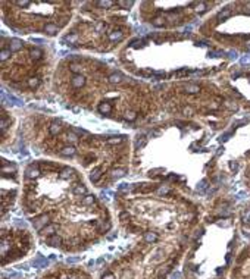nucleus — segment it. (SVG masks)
<instances>
[{"mask_svg":"<svg viewBox=\"0 0 250 279\" xmlns=\"http://www.w3.org/2000/svg\"><path fill=\"white\" fill-rule=\"evenodd\" d=\"M49 223H50V214L49 213H44V214H41V216L32 219V225H34V228L37 231H41L43 228L47 226Z\"/></svg>","mask_w":250,"mask_h":279,"instance_id":"nucleus-1","label":"nucleus"},{"mask_svg":"<svg viewBox=\"0 0 250 279\" xmlns=\"http://www.w3.org/2000/svg\"><path fill=\"white\" fill-rule=\"evenodd\" d=\"M134 191L140 193V194H147V193H152V191H157V185H155V184H140V187L134 188Z\"/></svg>","mask_w":250,"mask_h":279,"instance_id":"nucleus-2","label":"nucleus"},{"mask_svg":"<svg viewBox=\"0 0 250 279\" xmlns=\"http://www.w3.org/2000/svg\"><path fill=\"white\" fill-rule=\"evenodd\" d=\"M41 173H43V172H41L39 168H35V166H32V164H31V166L27 169V172H25V176H27V178H30V179H37Z\"/></svg>","mask_w":250,"mask_h":279,"instance_id":"nucleus-3","label":"nucleus"},{"mask_svg":"<svg viewBox=\"0 0 250 279\" xmlns=\"http://www.w3.org/2000/svg\"><path fill=\"white\" fill-rule=\"evenodd\" d=\"M56 229H57V228H56V225H55V223H49L47 226H44V228H43V229L40 231V234H41L43 237L46 235V237L49 238V237H52V235H55V232H56Z\"/></svg>","mask_w":250,"mask_h":279,"instance_id":"nucleus-4","label":"nucleus"},{"mask_svg":"<svg viewBox=\"0 0 250 279\" xmlns=\"http://www.w3.org/2000/svg\"><path fill=\"white\" fill-rule=\"evenodd\" d=\"M40 164V169H41V172H53V170H57V164H55V163H52V162H41V163H39Z\"/></svg>","mask_w":250,"mask_h":279,"instance_id":"nucleus-5","label":"nucleus"},{"mask_svg":"<svg viewBox=\"0 0 250 279\" xmlns=\"http://www.w3.org/2000/svg\"><path fill=\"white\" fill-rule=\"evenodd\" d=\"M22 46H24V43L18 38H10V41H9V50L10 52H19V50L22 49Z\"/></svg>","mask_w":250,"mask_h":279,"instance_id":"nucleus-6","label":"nucleus"},{"mask_svg":"<svg viewBox=\"0 0 250 279\" xmlns=\"http://www.w3.org/2000/svg\"><path fill=\"white\" fill-rule=\"evenodd\" d=\"M57 31H59V27L56 24H53V22H49V24L44 25V32L49 34V35H56Z\"/></svg>","mask_w":250,"mask_h":279,"instance_id":"nucleus-7","label":"nucleus"},{"mask_svg":"<svg viewBox=\"0 0 250 279\" xmlns=\"http://www.w3.org/2000/svg\"><path fill=\"white\" fill-rule=\"evenodd\" d=\"M157 238H159L157 234H156V232H152V231H149V232H144V234H143V239H144V243H147V244L156 243Z\"/></svg>","mask_w":250,"mask_h":279,"instance_id":"nucleus-8","label":"nucleus"},{"mask_svg":"<svg viewBox=\"0 0 250 279\" xmlns=\"http://www.w3.org/2000/svg\"><path fill=\"white\" fill-rule=\"evenodd\" d=\"M71 84H72V87H75V88H81V87H84V84H85V78L82 77V75H74V78H72Z\"/></svg>","mask_w":250,"mask_h":279,"instance_id":"nucleus-9","label":"nucleus"},{"mask_svg":"<svg viewBox=\"0 0 250 279\" xmlns=\"http://www.w3.org/2000/svg\"><path fill=\"white\" fill-rule=\"evenodd\" d=\"M102 172H103L102 168H94V169L91 170V173H90V179H91V182H99L100 178H102V175H103Z\"/></svg>","mask_w":250,"mask_h":279,"instance_id":"nucleus-10","label":"nucleus"},{"mask_svg":"<svg viewBox=\"0 0 250 279\" xmlns=\"http://www.w3.org/2000/svg\"><path fill=\"white\" fill-rule=\"evenodd\" d=\"M124 38V32L122 31H112V32H109V40L110 41H114V43H118V41H121Z\"/></svg>","mask_w":250,"mask_h":279,"instance_id":"nucleus-11","label":"nucleus"},{"mask_svg":"<svg viewBox=\"0 0 250 279\" xmlns=\"http://www.w3.org/2000/svg\"><path fill=\"white\" fill-rule=\"evenodd\" d=\"M107 80H109L110 84H121L122 80H124V75L119 73V72H115V73H110Z\"/></svg>","mask_w":250,"mask_h":279,"instance_id":"nucleus-12","label":"nucleus"},{"mask_svg":"<svg viewBox=\"0 0 250 279\" xmlns=\"http://www.w3.org/2000/svg\"><path fill=\"white\" fill-rule=\"evenodd\" d=\"M72 193H74L75 195H85V194H87V188H85L84 184H77V185H74Z\"/></svg>","mask_w":250,"mask_h":279,"instance_id":"nucleus-13","label":"nucleus"},{"mask_svg":"<svg viewBox=\"0 0 250 279\" xmlns=\"http://www.w3.org/2000/svg\"><path fill=\"white\" fill-rule=\"evenodd\" d=\"M75 151H77V150H75V147H74V146H65L64 148L60 150V154H62V156H65V157H68V156H74V154H75Z\"/></svg>","mask_w":250,"mask_h":279,"instance_id":"nucleus-14","label":"nucleus"},{"mask_svg":"<svg viewBox=\"0 0 250 279\" xmlns=\"http://www.w3.org/2000/svg\"><path fill=\"white\" fill-rule=\"evenodd\" d=\"M47 244L49 245H55V247H57V245H60L62 244V238L59 237V235H52V237H49L47 238Z\"/></svg>","mask_w":250,"mask_h":279,"instance_id":"nucleus-15","label":"nucleus"},{"mask_svg":"<svg viewBox=\"0 0 250 279\" xmlns=\"http://www.w3.org/2000/svg\"><path fill=\"white\" fill-rule=\"evenodd\" d=\"M99 112L103 113V115H107V113L112 112V104L107 103V101H105V103H100L99 104Z\"/></svg>","mask_w":250,"mask_h":279,"instance_id":"nucleus-16","label":"nucleus"},{"mask_svg":"<svg viewBox=\"0 0 250 279\" xmlns=\"http://www.w3.org/2000/svg\"><path fill=\"white\" fill-rule=\"evenodd\" d=\"M184 90H185L187 93H190V94H194V93H199V91H200V87H199L197 84H187V85L184 87Z\"/></svg>","mask_w":250,"mask_h":279,"instance_id":"nucleus-17","label":"nucleus"},{"mask_svg":"<svg viewBox=\"0 0 250 279\" xmlns=\"http://www.w3.org/2000/svg\"><path fill=\"white\" fill-rule=\"evenodd\" d=\"M72 173H75L71 168H64V169H62V172H60V178L62 179H69L71 178V176H72Z\"/></svg>","mask_w":250,"mask_h":279,"instance_id":"nucleus-18","label":"nucleus"},{"mask_svg":"<svg viewBox=\"0 0 250 279\" xmlns=\"http://www.w3.org/2000/svg\"><path fill=\"white\" fill-rule=\"evenodd\" d=\"M47 260L44 259V257H41V256H39L34 261H32V264H34V268H43V266H47Z\"/></svg>","mask_w":250,"mask_h":279,"instance_id":"nucleus-19","label":"nucleus"},{"mask_svg":"<svg viewBox=\"0 0 250 279\" xmlns=\"http://www.w3.org/2000/svg\"><path fill=\"white\" fill-rule=\"evenodd\" d=\"M146 143H147V140H146L143 135H141V137L139 135V137H137V140H135V144H134V146H135V150L143 148V147L146 146Z\"/></svg>","mask_w":250,"mask_h":279,"instance_id":"nucleus-20","label":"nucleus"},{"mask_svg":"<svg viewBox=\"0 0 250 279\" xmlns=\"http://www.w3.org/2000/svg\"><path fill=\"white\" fill-rule=\"evenodd\" d=\"M81 203H82L84 206H91V204H94V203H96V197L91 195V194H87V195L82 198Z\"/></svg>","mask_w":250,"mask_h":279,"instance_id":"nucleus-21","label":"nucleus"},{"mask_svg":"<svg viewBox=\"0 0 250 279\" xmlns=\"http://www.w3.org/2000/svg\"><path fill=\"white\" fill-rule=\"evenodd\" d=\"M230 16H231V9H224V10H221L219 13H218L216 19L218 21H224V19H227Z\"/></svg>","mask_w":250,"mask_h":279,"instance_id":"nucleus-22","label":"nucleus"},{"mask_svg":"<svg viewBox=\"0 0 250 279\" xmlns=\"http://www.w3.org/2000/svg\"><path fill=\"white\" fill-rule=\"evenodd\" d=\"M49 132L52 134V135H57L60 132V125H59V122H53L52 125H50L49 126Z\"/></svg>","mask_w":250,"mask_h":279,"instance_id":"nucleus-23","label":"nucleus"},{"mask_svg":"<svg viewBox=\"0 0 250 279\" xmlns=\"http://www.w3.org/2000/svg\"><path fill=\"white\" fill-rule=\"evenodd\" d=\"M27 85H28L30 88H37V87L40 85V80L37 78V77H32V78L27 80Z\"/></svg>","mask_w":250,"mask_h":279,"instance_id":"nucleus-24","label":"nucleus"},{"mask_svg":"<svg viewBox=\"0 0 250 279\" xmlns=\"http://www.w3.org/2000/svg\"><path fill=\"white\" fill-rule=\"evenodd\" d=\"M125 173H127V170H125V169H115V170H112V178H114V179H119V178H122Z\"/></svg>","mask_w":250,"mask_h":279,"instance_id":"nucleus-25","label":"nucleus"},{"mask_svg":"<svg viewBox=\"0 0 250 279\" xmlns=\"http://www.w3.org/2000/svg\"><path fill=\"white\" fill-rule=\"evenodd\" d=\"M189 73H194V71H189V69H180L177 72H174V77L175 78H181V77H185Z\"/></svg>","mask_w":250,"mask_h":279,"instance_id":"nucleus-26","label":"nucleus"},{"mask_svg":"<svg viewBox=\"0 0 250 279\" xmlns=\"http://www.w3.org/2000/svg\"><path fill=\"white\" fill-rule=\"evenodd\" d=\"M135 187L134 185H131V184H121L119 187H118V189L121 193H128V191H131V189H134Z\"/></svg>","mask_w":250,"mask_h":279,"instance_id":"nucleus-27","label":"nucleus"},{"mask_svg":"<svg viewBox=\"0 0 250 279\" xmlns=\"http://www.w3.org/2000/svg\"><path fill=\"white\" fill-rule=\"evenodd\" d=\"M122 140H124V137H110L106 140V143L107 144H119V143H122Z\"/></svg>","mask_w":250,"mask_h":279,"instance_id":"nucleus-28","label":"nucleus"},{"mask_svg":"<svg viewBox=\"0 0 250 279\" xmlns=\"http://www.w3.org/2000/svg\"><path fill=\"white\" fill-rule=\"evenodd\" d=\"M166 73L164 71H153V80H165Z\"/></svg>","mask_w":250,"mask_h":279,"instance_id":"nucleus-29","label":"nucleus"},{"mask_svg":"<svg viewBox=\"0 0 250 279\" xmlns=\"http://www.w3.org/2000/svg\"><path fill=\"white\" fill-rule=\"evenodd\" d=\"M69 69H71L75 75H80V72H81V66L78 65V63H75V62H72L71 65H69Z\"/></svg>","mask_w":250,"mask_h":279,"instance_id":"nucleus-30","label":"nucleus"},{"mask_svg":"<svg viewBox=\"0 0 250 279\" xmlns=\"http://www.w3.org/2000/svg\"><path fill=\"white\" fill-rule=\"evenodd\" d=\"M206 9H207V3H205V2H200V3L196 5V10L199 12V13H203V12H206Z\"/></svg>","mask_w":250,"mask_h":279,"instance_id":"nucleus-31","label":"nucleus"},{"mask_svg":"<svg viewBox=\"0 0 250 279\" xmlns=\"http://www.w3.org/2000/svg\"><path fill=\"white\" fill-rule=\"evenodd\" d=\"M31 56H32V59H37V60H39V59H41L43 52H41L40 49H32V50H31Z\"/></svg>","mask_w":250,"mask_h":279,"instance_id":"nucleus-32","label":"nucleus"},{"mask_svg":"<svg viewBox=\"0 0 250 279\" xmlns=\"http://www.w3.org/2000/svg\"><path fill=\"white\" fill-rule=\"evenodd\" d=\"M10 50L9 49H5V47H2V52H0V57H2V62H5L9 56H10Z\"/></svg>","mask_w":250,"mask_h":279,"instance_id":"nucleus-33","label":"nucleus"},{"mask_svg":"<svg viewBox=\"0 0 250 279\" xmlns=\"http://www.w3.org/2000/svg\"><path fill=\"white\" fill-rule=\"evenodd\" d=\"M143 43H144V40L135 38V40H132V41L130 43V46H131V47H134V49H140V47H143Z\"/></svg>","mask_w":250,"mask_h":279,"instance_id":"nucleus-34","label":"nucleus"},{"mask_svg":"<svg viewBox=\"0 0 250 279\" xmlns=\"http://www.w3.org/2000/svg\"><path fill=\"white\" fill-rule=\"evenodd\" d=\"M65 40H66L69 44H75V43H77V40H78V35H77V34H69V35L65 37Z\"/></svg>","mask_w":250,"mask_h":279,"instance_id":"nucleus-35","label":"nucleus"},{"mask_svg":"<svg viewBox=\"0 0 250 279\" xmlns=\"http://www.w3.org/2000/svg\"><path fill=\"white\" fill-rule=\"evenodd\" d=\"M152 24L155 25V27H164V24H165V21H164V18L162 16H157V18H155L153 21H152Z\"/></svg>","mask_w":250,"mask_h":279,"instance_id":"nucleus-36","label":"nucleus"},{"mask_svg":"<svg viewBox=\"0 0 250 279\" xmlns=\"http://www.w3.org/2000/svg\"><path fill=\"white\" fill-rule=\"evenodd\" d=\"M7 100H9V101H12L14 104H18V106H21V104H22V100H21V98H18V97H15V96H12V94H9V96H7Z\"/></svg>","mask_w":250,"mask_h":279,"instance_id":"nucleus-37","label":"nucleus"},{"mask_svg":"<svg viewBox=\"0 0 250 279\" xmlns=\"http://www.w3.org/2000/svg\"><path fill=\"white\" fill-rule=\"evenodd\" d=\"M68 141H71V143H77L78 141V135L77 134H75L74 131H71V132H68Z\"/></svg>","mask_w":250,"mask_h":279,"instance_id":"nucleus-38","label":"nucleus"},{"mask_svg":"<svg viewBox=\"0 0 250 279\" xmlns=\"http://www.w3.org/2000/svg\"><path fill=\"white\" fill-rule=\"evenodd\" d=\"M125 119H127V121H135L137 119V113L132 112V110L127 112V113H125Z\"/></svg>","mask_w":250,"mask_h":279,"instance_id":"nucleus-39","label":"nucleus"},{"mask_svg":"<svg viewBox=\"0 0 250 279\" xmlns=\"http://www.w3.org/2000/svg\"><path fill=\"white\" fill-rule=\"evenodd\" d=\"M157 193H159L160 195H168V194L171 193V189H169L168 187H164V185H162V187L157 188Z\"/></svg>","mask_w":250,"mask_h":279,"instance_id":"nucleus-40","label":"nucleus"},{"mask_svg":"<svg viewBox=\"0 0 250 279\" xmlns=\"http://www.w3.org/2000/svg\"><path fill=\"white\" fill-rule=\"evenodd\" d=\"M222 55H225V52H221V50H210L209 52V57H219Z\"/></svg>","mask_w":250,"mask_h":279,"instance_id":"nucleus-41","label":"nucleus"},{"mask_svg":"<svg viewBox=\"0 0 250 279\" xmlns=\"http://www.w3.org/2000/svg\"><path fill=\"white\" fill-rule=\"evenodd\" d=\"M206 184H207V181H206V179H203V181H200V184L197 185V191H199V193H203V191H205V189H206V187H207Z\"/></svg>","mask_w":250,"mask_h":279,"instance_id":"nucleus-42","label":"nucleus"},{"mask_svg":"<svg viewBox=\"0 0 250 279\" xmlns=\"http://www.w3.org/2000/svg\"><path fill=\"white\" fill-rule=\"evenodd\" d=\"M132 5H134L132 2H118V3H116V6H119V7H125V9L131 7Z\"/></svg>","mask_w":250,"mask_h":279,"instance_id":"nucleus-43","label":"nucleus"},{"mask_svg":"<svg viewBox=\"0 0 250 279\" xmlns=\"http://www.w3.org/2000/svg\"><path fill=\"white\" fill-rule=\"evenodd\" d=\"M115 3L114 2H97V6H100V7H112Z\"/></svg>","mask_w":250,"mask_h":279,"instance_id":"nucleus-44","label":"nucleus"},{"mask_svg":"<svg viewBox=\"0 0 250 279\" xmlns=\"http://www.w3.org/2000/svg\"><path fill=\"white\" fill-rule=\"evenodd\" d=\"M72 131L77 135H89V132H87L85 129H82V128H72Z\"/></svg>","mask_w":250,"mask_h":279,"instance_id":"nucleus-45","label":"nucleus"},{"mask_svg":"<svg viewBox=\"0 0 250 279\" xmlns=\"http://www.w3.org/2000/svg\"><path fill=\"white\" fill-rule=\"evenodd\" d=\"M119 219H121V220H127V219H130V213H128V212H121V213H119Z\"/></svg>","mask_w":250,"mask_h":279,"instance_id":"nucleus-46","label":"nucleus"},{"mask_svg":"<svg viewBox=\"0 0 250 279\" xmlns=\"http://www.w3.org/2000/svg\"><path fill=\"white\" fill-rule=\"evenodd\" d=\"M184 219H187L189 222H193L196 219V213H187L185 216H184Z\"/></svg>","mask_w":250,"mask_h":279,"instance_id":"nucleus-47","label":"nucleus"},{"mask_svg":"<svg viewBox=\"0 0 250 279\" xmlns=\"http://www.w3.org/2000/svg\"><path fill=\"white\" fill-rule=\"evenodd\" d=\"M15 5H18L21 7H25V6H30L31 2H30V0H24V2H15Z\"/></svg>","mask_w":250,"mask_h":279,"instance_id":"nucleus-48","label":"nucleus"},{"mask_svg":"<svg viewBox=\"0 0 250 279\" xmlns=\"http://www.w3.org/2000/svg\"><path fill=\"white\" fill-rule=\"evenodd\" d=\"M102 279H115V275L112 273V272H106V273L102 276Z\"/></svg>","mask_w":250,"mask_h":279,"instance_id":"nucleus-49","label":"nucleus"},{"mask_svg":"<svg viewBox=\"0 0 250 279\" xmlns=\"http://www.w3.org/2000/svg\"><path fill=\"white\" fill-rule=\"evenodd\" d=\"M182 113H184V115H191V113H193V109L187 106V107H184V109H182Z\"/></svg>","mask_w":250,"mask_h":279,"instance_id":"nucleus-50","label":"nucleus"},{"mask_svg":"<svg viewBox=\"0 0 250 279\" xmlns=\"http://www.w3.org/2000/svg\"><path fill=\"white\" fill-rule=\"evenodd\" d=\"M230 137H231V132H227V134H224V135L219 138V141H221V143H222V141H227Z\"/></svg>","mask_w":250,"mask_h":279,"instance_id":"nucleus-51","label":"nucleus"},{"mask_svg":"<svg viewBox=\"0 0 250 279\" xmlns=\"http://www.w3.org/2000/svg\"><path fill=\"white\" fill-rule=\"evenodd\" d=\"M241 63H243V65H247V63H250V56H244V57H241Z\"/></svg>","mask_w":250,"mask_h":279,"instance_id":"nucleus-52","label":"nucleus"},{"mask_svg":"<svg viewBox=\"0 0 250 279\" xmlns=\"http://www.w3.org/2000/svg\"><path fill=\"white\" fill-rule=\"evenodd\" d=\"M227 107H228V109H231V110H237V106H235V104H232L231 101H228V103H227Z\"/></svg>","mask_w":250,"mask_h":279,"instance_id":"nucleus-53","label":"nucleus"},{"mask_svg":"<svg viewBox=\"0 0 250 279\" xmlns=\"http://www.w3.org/2000/svg\"><path fill=\"white\" fill-rule=\"evenodd\" d=\"M156 172H165V169H164V168H157V169H152V170H150V175H152V173H156Z\"/></svg>","mask_w":250,"mask_h":279,"instance_id":"nucleus-54","label":"nucleus"},{"mask_svg":"<svg viewBox=\"0 0 250 279\" xmlns=\"http://www.w3.org/2000/svg\"><path fill=\"white\" fill-rule=\"evenodd\" d=\"M227 55H228V57H231V59H237V52H228Z\"/></svg>","mask_w":250,"mask_h":279,"instance_id":"nucleus-55","label":"nucleus"},{"mask_svg":"<svg viewBox=\"0 0 250 279\" xmlns=\"http://www.w3.org/2000/svg\"><path fill=\"white\" fill-rule=\"evenodd\" d=\"M230 168L232 170H239V164H237V163H230Z\"/></svg>","mask_w":250,"mask_h":279,"instance_id":"nucleus-56","label":"nucleus"},{"mask_svg":"<svg viewBox=\"0 0 250 279\" xmlns=\"http://www.w3.org/2000/svg\"><path fill=\"white\" fill-rule=\"evenodd\" d=\"M32 43H37V44H43V43H44V40H41V38H32Z\"/></svg>","mask_w":250,"mask_h":279,"instance_id":"nucleus-57","label":"nucleus"},{"mask_svg":"<svg viewBox=\"0 0 250 279\" xmlns=\"http://www.w3.org/2000/svg\"><path fill=\"white\" fill-rule=\"evenodd\" d=\"M168 179H169V181H175V179H177V175H169Z\"/></svg>","mask_w":250,"mask_h":279,"instance_id":"nucleus-58","label":"nucleus"},{"mask_svg":"<svg viewBox=\"0 0 250 279\" xmlns=\"http://www.w3.org/2000/svg\"><path fill=\"white\" fill-rule=\"evenodd\" d=\"M240 75H241V73H240V72H235V73H234V75H232V77H234V78H239V77H240Z\"/></svg>","mask_w":250,"mask_h":279,"instance_id":"nucleus-59","label":"nucleus"},{"mask_svg":"<svg viewBox=\"0 0 250 279\" xmlns=\"http://www.w3.org/2000/svg\"><path fill=\"white\" fill-rule=\"evenodd\" d=\"M246 49H247V50H250V40L246 43Z\"/></svg>","mask_w":250,"mask_h":279,"instance_id":"nucleus-60","label":"nucleus"}]
</instances>
